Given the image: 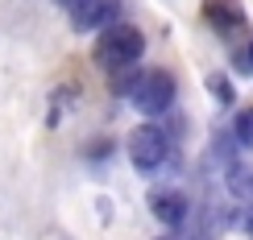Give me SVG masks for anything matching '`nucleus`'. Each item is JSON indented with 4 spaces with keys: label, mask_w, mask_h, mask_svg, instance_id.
<instances>
[{
    "label": "nucleus",
    "mask_w": 253,
    "mask_h": 240,
    "mask_svg": "<svg viewBox=\"0 0 253 240\" xmlns=\"http://www.w3.org/2000/svg\"><path fill=\"white\" fill-rule=\"evenodd\" d=\"M145 54V34L137 25H125V21H117V25L100 29L96 46H91V62H96L100 70H108V75H117V70L133 67L137 58Z\"/></svg>",
    "instance_id": "obj_1"
},
{
    "label": "nucleus",
    "mask_w": 253,
    "mask_h": 240,
    "mask_svg": "<svg viewBox=\"0 0 253 240\" xmlns=\"http://www.w3.org/2000/svg\"><path fill=\"white\" fill-rule=\"evenodd\" d=\"M166 153H170V141H166V129H158V124H137V129L129 133V162L133 170L141 174H154L158 166L166 162Z\"/></svg>",
    "instance_id": "obj_2"
},
{
    "label": "nucleus",
    "mask_w": 253,
    "mask_h": 240,
    "mask_svg": "<svg viewBox=\"0 0 253 240\" xmlns=\"http://www.w3.org/2000/svg\"><path fill=\"white\" fill-rule=\"evenodd\" d=\"M129 103L141 116H162L166 108L174 103V79L166 70H141L137 87L129 91Z\"/></svg>",
    "instance_id": "obj_3"
},
{
    "label": "nucleus",
    "mask_w": 253,
    "mask_h": 240,
    "mask_svg": "<svg viewBox=\"0 0 253 240\" xmlns=\"http://www.w3.org/2000/svg\"><path fill=\"white\" fill-rule=\"evenodd\" d=\"M79 34H100V29L117 25L121 21V0H83V4L71 13Z\"/></svg>",
    "instance_id": "obj_4"
},
{
    "label": "nucleus",
    "mask_w": 253,
    "mask_h": 240,
    "mask_svg": "<svg viewBox=\"0 0 253 240\" xmlns=\"http://www.w3.org/2000/svg\"><path fill=\"white\" fill-rule=\"evenodd\" d=\"M187 207H191V199H187L178 186H158V191L150 195L154 220L166 224V228H178V224H183V220H187Z\"/></svg>",
    "instance_id": "obj_5"
},
{
    "label": "nucleus",
    "mask_w": 253,
    "mask_h": 240,
    "mask_svg": "<svg viewBox=\"0 0 253 240\" xmlns=\"http://www.w3.org/2000/svg\"><path fill=\"white\" fill-rule=\"evenodd\" d=\"M204 17L224 34H233V25H245V8L237 0H204Z\"/></svg>",
    "instance_id": "obj_6"
},
{
    "label": "nucleus",
    "mask_w": 253,
    "mask_h": 240,
    "mask_svg": "<svg viewBox=\"0 0 253 240\" xmlns=\"http://www.w3.org/2000/svg\"><path fill=\"white\" fill-rule=\"evenodd\" d=\"M233 137L241 149H253V108H241L237 120H233Z\"/></svg>",
    "instance_id": "obj_7"
},
{
    "label": "nucleus",
    "mask_w": 253,
    "mask_h": 240,
    "mask_svg": "<svg viewBox=\"0 0 253 240\" xmlns=\"http://www.w3.org/2000/svg\"><path fill=\"white\" fill-rule=\"evenodd\" d=\"M208 91H212V96L220 100V103H233L237 100V91H233V83H228V75H208Z\"/></svg>",
    "instance_id": "obj_8"
},
{
    "label": "nucleus",
    "mask_w": 253,
    "mask_h": 240,
    "mask_svg": "<svg viewBox=\"0 0 253 240\" xmlns=\"http://www.w3.org/2000/svg\"><path fill=\"white\" fill-rule=\"evenodd\" d=\"M237 62H241V70H245V75H253V41L241 50V58H237Z\"/></svg>",
    "instance_id": "obj_9"
},
{
    "label": "nucleus",
    "mask_w": 253,
    "mask_h": 240,
    "mask_svg": "<svg viewBox=\"0 0 253 240\" xmlns=\"http://www.w3.org/2000/svg\"><path fill=\"white\" fill-rule=\"evenodd\" d=\"M58 4H62V8H67V13H75V8L83 4V0H58Z\"/></svg>",
    "instance_id": "obj_10"
},
{
    "label": "nucleus",
    "mask_w": 253,
    "mask_h": 240,
    "mask_svg": "<svg viewBox=\"0 0 253 240\" xmlns=\"http://www.w3.org/2000/svg\"><path fill=\"white\" fill-rule=\"evenodd\" d=\"M158 240H170V236H158Z\"/></svg>",
    "instance_id": "obj_11"
}]
</instances>
